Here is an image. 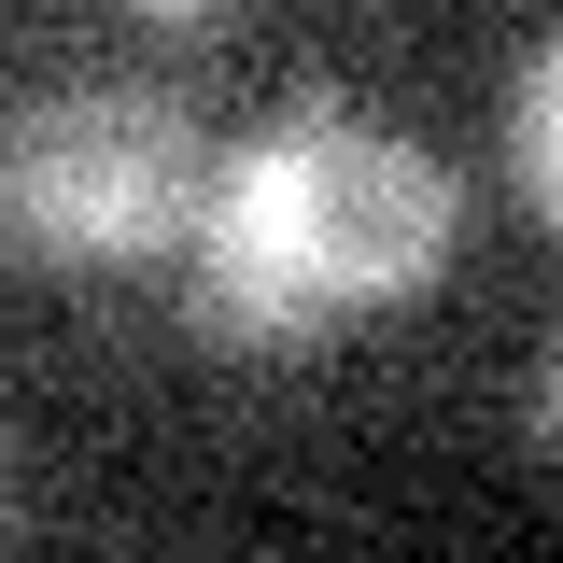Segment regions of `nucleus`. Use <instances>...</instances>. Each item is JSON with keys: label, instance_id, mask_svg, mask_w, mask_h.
<instances>
[{"label": "nucleus", "instance_id": "obj_1", "mask_svg": "<svg viewBox=\"0 0 563 563\" xmlns=\"http://www.w3.org/2000/svg\"><path fill=\"white\" fill-rule=\"evenodd\" d=\"M451 169L409 128L352 113V99H296L254 141H225L184 211V324L211 352H310L352 310H395L451 268Z\"/></svg>", "mask_w": 563, "mask_h": 563}, {"label": "nucleus", "instance_id": "obj_2", "mask_svg": "<svg viewBox=\"0 0 563 563\" xmlns=\"http://www.w3.org/2000/svg\"><path fill=\"white\" fill-rule=\"evenodd\" d=\"M198 128L184 99H155L128 70H70L0 113V254L29 268H141L184 254L198 211Z\"/></svg>", "mask_w": 563, "mask_h": 563}, {"label": "nucleus", "instance_id": "obj_3", "mask_svg": "<svg viewBox=\"0 0 563 563\" xmlns=\"http://www.w3.org/2000/svg\"><path fill=\"white\" fill-rule=\"evenodd\" d=\"M507 169H521V198H536V211L563 198V43H550V29H536L521 70H507Z\"/></svg>", "mask_w": 563, "mask_h": 563}]
</instances>
